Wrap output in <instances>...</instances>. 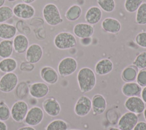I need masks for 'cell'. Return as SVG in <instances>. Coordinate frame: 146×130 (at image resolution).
I'll use <instances>...</instances> for the list:
<instances>
[{
  "label": "cell",
  "instance_id": "6da1fadb",
  "mask_svg": "<svg viewBox=\"0 0 146 130\" xmlns=\"http://www.w3.org/2000/svg\"><path fill=\"white\" fill-rule=\"evenodd\" d=\"M77 80L80 91L82 93H86L91 91L95 87L96 78L91 68L84 67L78 71Z\"/></svg>",
  "mask_w": 146,
  "mask_h": 130
},
{
  "label": "cell",
  "instance_id": "7a4b0ae2",
  "mask_svg": "<svg viewBox=\"0 0 146 130\" xmlns=\"http://www.w3.org/2000/svg\"><path fill=\"white\" fill-rule=\"evenodd\" d=\"M42 15L46 22L52 26H57L63 21L58 7L52 3L44 5L42 10Z\"/></svg>",
  "mask_w": 146,
  "mask_h": 130
},
{
  "label": "cell",
  "instance_id": "3957f363",
  "mask_svg": "<svg viewBox=\"0 0 146 130\" xmlns=\"http://www.w3.org/2000/svg\"><path fill=\"white\" fill-rule=\"evenodd\" d=\"M55 46L59 50H67L74 47L76 44L75 36L69 32L63 31L57 34L54 39Z\"/></svg>",
  "mask_w": 146,
  "mask_h": 130
},
{
  "label": "cell",
  "instance_id": "277c9868",
  "mask_svg": "<svg viewBox=\"0 0 146 130\" xmlns=\"http://www.w3.org/2000/svg\"><path fill=\"white\" fill-rule=\"evenodd\" d=\"M77 67L76 60L74 58L67 56L59 62L58 66V71L60 76L65 77L74 73Z\"/></svg>",
  "mask_w": 146,
  "mask_h": 130
},
{
  "label": "cell",
  "instance_id": "5b68a950",
  "mask_svg": "<svg viewBox=\"0 0 146 130\" xmlns=\"http://www.w3.org/2000/svg\"><path fill=\"white\" fill-rule=\"evenodd\" d=\"M29 111L27 103L23 100H18L15 102L10 109L12 119L16 122L23 121Z\"/></svg>",
  "mask_w": 146,
  "mask_h": 130
},
{
  "label": "cell",
  "instance_id": "8992f818",
  "mask_svg": "<svg viewBox=\"0 0 146 130\" xmlns=\"http://www.w3.org/2000/svg\"><path fill=\"white\" fill-rule=\"evenodd\" d=\"M18 78L14 72L5 73L0 79V91L9 93L13 91L17 86Z\"/></svg>",
  "mask_w": 146,
  "mask_h": 130
},
{
  "label": "cell",
  "instance_id": "52a82bcc",
  "mask_svg": "<svg viewBox=\"0 0 146 130\" xmlns=\"http://www.w3.org/2000/svg\"><path fill=\"white\" fill-rule=\"evenodd\" d=\"M14 15L21 19H29L35 14L34 7L30 4L21 2L17 3L13 8Z\"/></svg>",
  "mask_w": 146,
  "mask_h": 130
},
{
  "label": "cell",
  "instance_id": "ba28073f",
  "mask_svg": "<svg viewBox=\"0 0 146 130\" xmlns=\"http://www.w3.org/2000/svg\"><path fill=\"white\" fill-rule=\"evenodd\" d=\"M44 112L38 106H34L29 109L25 119V122L30 126H36L43 120Z\"/></svg>",
  "mask_w": 146,
  "mask_h": 130
},
{
  "label": "cell",
  "instance_id": "9c48e42d",
  "mask_svg": "<svg viewBox=\"0 0 146 130\" xmlns=\"http://www.w3.org/2000/svg\"><path fill=\"white\" fill-rule=\"evenodd\" d=\"M92 108L91 100L87 96L82 95L80 96L74 107L75 114L80 117L87 116Z\"/></svg>",
  "mask_w": 146,
  "mask_h": 130
},
{
  "label": "cell",
  "instance_id": "30bf717a",
  "mask_svg": "<svg viewBox=\"0 0 146 130\" xmlns=\"http://www.w3.org/2000/svg\"><path fill=\"white\" fill-rule=\"evenodd\" d=\"M137 115L131 112L123 114L119 120L117 125L121 130H132L138 123Z\"/></svg>",
  "mask_w": 146,
  "mask_h": 130
},
{
  "label": "cell",
  "instance_id": "8fae6325",
  "mask_svg": "<svg viewBox=\"0 0 146 130\" xmlns=\"http://www.w3.org/2000/svg\"><path fill=\"white\" fill-rule=\"evenodd\" d=\"M43 56V49L42 47L36 43L30 45L26 51L25 58L27 62L35 64L40 61Z\"/></svg>",
  "mask_w": 146,
  "mask_h": 130
},
{
  "label": "cell",
  "instance_id": "7c38bea8",
  "mask_svg": "<svg viewBox=\"0 0 146 130\" xmlns=\"http://www.w3.org/2000/svg\"><path fill=\"white\" fill-rule=\"evenodd\" d=\"M124 106L129 112L136 114L143 112L145 109L144 102L138 96L128 97L124 103Z\"/></svg>",
  "mask_w": 146,
  "mask_h": 130
},
{
  "label": "cell",
  "instance_id": "4fadbf2b",
  "mask_svg": "<svg viewBox=\"0 0 146 130\" xmlns=\"http://www.w3.org/2000/svg\"><path fill=\"white\" fill-rule=\"evenodd\" d=\"M73 31L75 35L79 38H90L94 32V27L87 23H79L74 26Z\"/></svg>",
  "mask_w": 146,
  "mask_h": 130
},
{
  "label": "cell",
  "instance_id": "5bb4252c",
  "mask_svg": "<svg viewBox=\"0 0 146 130\" xmlns=\"http://www.w3.org/2000/svg\"><path fill=\"white\" fill-rule=\"evenodd\" d=\"M49 92L47 84L43 82H35L31 84L29 87L30 95L35 99H40L45 97Z\"/></svg>",
  "mask_w": 146,
  "mask_h": 130
},
{
  "label": "cell",
  "instance_id": "9a60e30c",
  "mask_svg": "<svg viewBox=\"0 0 146 130\" xmlns=\"http://www.w3.org/2000/svg\"><path fill=\"white\" fill-rule=\"evenodd\" d=\"M42 106L46 113L50 116L55 117L60 112V105L58 101L53 98H49L44 100Z\"/></svg>",
  "mask_w": 146,
  "mask_h": 130
},
{
  "label": "cell",
  "instance_id": "2e32d148",
  "mask_svg": "<svg viewBox=\"0 0 146 130\" xmlns=\"http://www.w3.org/2000/svg\"><path fill=\"white\" fill-rule=\"evenodd\" d=\"M102 18V9L96 6L90 7L86 11L84 16L86 22L90 25L97 24Z\"/></svg>",
  "mask_w": 146,
  "mask_h": 130
},
{
  "label": "cell",
  "instance_id": "e0dca14e",
  "mask_svg": "<svg viewBox=\"0 0 146 130\" xmlns=\"http://www.w3.org/2000/svg\"><path fill=\"white\" fill-rule=\"evenodd\" d=\"M92 109L95 115L102 114L107 108V101L104 97L100 94L95 95L91 100Z\"/></svg>",
  "mask_w": 146,
  "mask_h": 130
},
{
  "label": "cell",
  "instance_id": "ac0fdd59",
  "mask_svg": "<svg viewBox=\"0 0 146 130\" xmlns=\"http://www.w3.org/2000/svg\"><path fill=\"white\" fill-rule=\"evenodd\" d=\"M13 47L14 50L18 54H23L26 51L29 46L27 37L24 34H18L14 37Z\"/></svg>",
  "mask_w": 146,
  "mask_h": 130
},
{
  "label": "cell",
  "instance_id": "d6986e66",
  "mask_svg": "<svg viewBox=\"0 0 146 130\" xmlns=\"http://www.w3.org/2000/svg\"><path fill=\"white\" fill-rule=\"evenodd\" d=\"M102 27L106 32L116 34L120 31L121 25L117 19L112 17H107L103 20Z\"/></svg>",
  "mask_w": 146,
  "mask_h": 130
},
{
  "label": "cell",
  "instance_id": "ffe728a7",
  "mask_svg": "<svg viewBox=\"0 0 146 130\" xmlns=\"http://www.w3.org/2000/svg\"><path fill=\"white\" fill-rule=\"evenodd\" d=\"M40 77L46 83L54 84L58 82V74L56 70L50 66L43 67L40 70Z\"/></svg>",
  "mask_w": 146,
  "mask_h": 130
},
{
  "label": "cell",
  "instance_id": "44dd1931",
  "mask_svg": "<svg viewBox=\"0 0 146 130\" xmlns=\"http://www.w3.org/2000/svg\"><path fill=\"white\" fill-rule=\"evenodd\" d=\"M113 67L112 62L109 59H102L95 66V71L99 75H105L110 73Z\"/></svg>",
  "mask_w": 146,
  "mask_h": 130
},
{
  "label": "cell",
  "instance_id": "7402d4cb",
  "mask_svg": "<svg viewBox=\"0 0 146 130\" xmlns=\"http://www.w3.org/2000/svg\"><path fill=\"white\" fill-rule=\"evenodd\" d=\"M141 87L135 82H126L121 88V92L127 97L137 96L141 92Z\"/></svg>",
  "mask_w": 146,
  "mask_h": 130
},
{
  "label": "cell",
  "instance_id": "603a6c76",
  "mask_svg": "<svg viewBox=\"0 0 146 130\" xmlns=\"http://www.w3.org/2000/svg\"><path fill=\"white\" fill-rule=\"evenodd\" d=\"M17 29L15 26L7 23H0V38L2 39H11L17 34Z\"/></svg>",
  "mask_w": 146,
  "mask_h": 130
},
{
  "label": "cell",
  "instance_id": "cb8c5ba5",
  "mask_svg": "<svg viewBox=\"0 0 146 130\" xmlns=\"http://www.w3.org/2000/svg\"><path fill=\"white\" fill-rule=\"evenodd\" d=\"M14 50L13 42L11 39H2L0 41V58L4 59L11 56Z\"/></svg>",
  "mask_w": 146,
  "mask_h": 130
},
{
  "label": "cell",
  "instance_id": "d4e9b609",
  "mask_svg": "<svg viewBox=\"0 0 146 130\" xmlns=\"http://www.w3.org/2000/svg\"><path fill=\"white\" fill-rule=\"evenodd\" d=\"M17 67V62L13 58H7L0 60V71L4 73L12 72Z\"/></svg>",
  "mask_w": 146,
  "mask_h": 130
},
{
  "label": "cell",
  "instance_id": "484cf974",
  "mask_svg": "<svg viewBox=\"0 0 146 130\" xmlns=\"http://www.w3.org/2000/svg\"><path fill=\"white\" fill-rule=\"evenodd\" d=\"M138 68L135 66H129L125 67L121 73V78L125 82H132L136 79Z\"/></svg>",
  "mask_w": 146,
  "mask_h": 130
},
{
  "label": "cell",
  "instance_id": "4316f807",
  "mask_svg": "<svg viewBox=\"0 0 146 130\" xmlns=\"http://www.w3.org/2000/svg\"><path fill=\"white\" fill-rule=\"evenodd\" d=\"M82 8L78 5L71 6L66 11L65 17L69 21H75L78 19L82 15Z\"/></svg>",
  "mask_w": 146,
  "mask_h": 130
},
{
  "label": "cell",
  "instance_id": "83f0119b",
  "mask_svg": "<svg viewBox=\"0 0 146 130\" xmlns=\"http://www.w3.org/2000/svg\"><path fill=\"white\" fill-rule=\"evenodd\" d=\"M135 21L140 25L146 24V2L143 3L137 10Z\"/></svg>",
  "mask_w": 146,
  "mask_h": 130
},
{
  "label": "cell",
  "instance_id": "f1b7e54d",
  "mask_svg": "<svg viewBox=\"0 0 146 130\" xmlns=\"http://www.w3.org/2000/svg\"><path fill=\"white\" fill-rule=\"evenodd\" d=\"M67 123L61 119H56L51 121L46 127V130H67Z\"/></svg>",
  "mask_w": 146,
  "mask_h": 130
},
{
  "label": "cell",
  "instance_id": "f546056e",
  "mask_svg": "<svg viewBox=\"0 0 146 130\" xmlns=\"http://www.w3.org/2000/svg\"><path fill=\"white\" fill-rule=\"evenodd\" d=\"M100 8L107 13L113 11L116 7L115 0H96Z\"/></svg>",
  "mask_w": 146,
  "mask_h": 130
},
{
  "label": "cell",
  "instance_id": "4dcf8cb0",
  "mask_svg": "<svg viewBox=\"0 0 146 130\" xmlns=\"http://www.w3.org/2000/svg\"><path fill=\"white\" fill-rule=\"evenodd\" d=\"M13 15V9L10 7L4 5L0 7V23L9 20Z\"/></svg>",
  "mask_w": 146,
  "mask_h": 130
},
{
  "label": "cell",
  "instance_id": "1f68e13d",
  "mask_svg": "<svg viewBox=\"0 0 146 130\" xmlns=\"http://www.w3.org/2000/svg\"><path fill=\"white\" fill-rule=\"evenodd\" d=\"M144 0H125L124 8L125 10L130 13L137 11L140 6L143 3Z\"/></svg>",
  "mask_w": 146,
  "mask_h": 130
},
{
  "label": "cell",
  "instance_id": "d6a6232c",
  "mask_svg": "<svg viewBox=\"0 0 146 130\" xmlns=\"http://www.w3.org/2000/svg\"><path fill=\"white\" fill-rule=\"evenodd\" d=\"M132 64L140 70L146 68V51L140 53L136 56Z\"/></svg>",
  "mask_w": 146,
  "mask_h": 130
},
{
  "label": "cell",
  "instance_id": "836d02e7",
  "mask_svg": "<svg viewBox=\"0 0 146 130\" xmlns=\"http://www.w3.org/2000/svg\"><path fill=\"white\" fill-rule=\"evenodd\" d=\"M11 116L10 109L3 100L0 101V120L6 121Z\"/></svg>",
  "mask_w": 146,
  "mask_h": 130
},
{
  "label": "cell",
  "instance_id": "e575fe53",
  "mask_svg": "<svg viewBox=\"0 0 146 130\" xmlns=\"http://www.w3.org/2000/svg\"><path fill=\"white\" fill-rule=\"evenodd\" d=\"M136 80L137 83L141 87L146 86V68L141 69L138 71Z\"/></svg>",
  "mask_w": 146,
  "mask_h": 130
},
{
  "label": "cell",
  "instance_id": "d590c367",
  "mask_svg": "<svg viewBox=\"0 0 146 130\" xmlns=\"http://www.w3.org/2000/svg\"><path fill=\"white\" fill-rule=\"evenodd\" d=\"M135 42L137 45L146 48V32H140L138 33L135 38Z\"/></svg>",
  "mask_w": 146,
  "mask_h": 130
},
{
  "label": "cell",
  "instance_id": "8d00e7d4",
  "mask_svg": "<svg viewBox=\"0 0 146 130\" xmlns=\"http://www.w3.org/2000/svg\"><path fill=\"white\" fill-rule=\"evenodd\" d=\"M34 68V65L28 62H23L20 65V70L24 72H31Z\"/></svg>",
  "mask_w": 146,
  "mask_h": 130
},
{
  "label": "cell",
  "instance_id": "74e56055",
  "mask_svg": "<svg viewBox=\"0 0 146 130\" xmlns=\"http://www.w3.org/2000/svg\"><path fill=\"white\" fill-rule=\"evenodd\" d=\"M132 130H146V123L144 121L138 122Z\"/></svg>",
  "mask_w": 146,
  "mask_h": 130
},
{
  "label": "cell",
  "instance_id": "f35d334b",
  "mask_svg": "<svg viewBox=\"0 0 146 130\" xmlns=\"http://www.w3.org/2000/svg\"><path fill=\"white\" fill-rule=\"evenodd\" d=\"M141 95L142 100H143L144 103H146V86L144 87V88L141 90Z\"/></svg>",
  "mask_w": 146,
  "mask_h": 130
},
{
  "label": "cell",
  "instance_id": "ab89813d",
  "mask_svg": "<svg viewBox=\"0 0 146 130\" xmlns=\"http://www.w3.org/2000/svg\"><path fill=\"white\" fill-rule=\"evenodd\" d=\"M0 130H7V126L5 121L0 120Z\"/></svg>",
  "mask_w": 146,
  "mask_h": 130
},
{
  "label": "cell",
  "instance_id": "60d3db41",
  "mask_svg": "<svg viewBox=\"0 0 146 130\" xmlns=\"http://www.w3.org/2000/svg\"><path fill=\"white\" fill-rule=\"evenodd\" d=\"M17 130H36L34 127L32 126H25V127H22L19 128H18Z\"/></svg>",
  "mask_w": 146,
  "mask_h": 130
},
{
  "label": "cell",
  "instance_id": "b9f144b4",
  "mask_svg": "<svg viewBox=\"0 0 146 130\" xmlns=\"http://www.w3.org/2000/svg\"><path fill=\"white\" fill-rule=\"evenodd\" d=\"M22 1L23 3H27V4H30V3H32L34 2H35L36 0H22Z\"/></svg>",
  "mask_w": 146,
  "mask_h": 130
},
{
  "label": "cell",
  "instance_id": "7bdbcfd3",
  "mask_svg": "<svg viewBox=\"0 0 146 130\" xmlns=\"http://www.w3.org/2000/svg\"><path fill=\"white\" fill-rule=\"evenodd\" d=\"M5 0H0V7L3 6V5L5 4Z\"/></svg>",
  "mask_w": 146,
  "mask_h": 130
},
{
  "label": "cell",
  "instance_id": "ee69618b",
  "mask_svg": "<svg viewBox=\"0 0 146 130\" xmlns=\"http://www.w3.org/2000/svg\"><path fill=\"white\" fill-rule=\"evenodd\" d=\"M108 130H121L119 128H115V127H111L108 129Z\"/></svg>",
  "mask_w": 146,
  "mask_h": 130
},
{
  "label": "cell",
  "instance_id": "f6af8a7d",
  "mask_svg": "<svg viewBox=\"0 0 146 130\" xmlns=\"http://www.w3.org/2000/svg\"><path fill=\"white\" fill-rule=\"evenodd\" d=\"M143 112H144V119H145V120L146 121V108H145Z\"/></svg>",
  "mask_w": 146,
  "mask_h": 130
},
{
  "label": "cell",
  "instance_id": "bcb514c9",
  "mask_svg": "<svg viewBox=\"0 0 146 130\" xmlns=\"http://www.w3.org/2000/svg\"><path fill=\"white\" fill-rule=\"evenodd\" d=\"M7 1H9V2H14V1H15L17 0H7Z\"/></svg>",
  "mask_w": 146,
  "mask_h": 130
},
{
  "label": "cell",
  "instance_id": "7dc6e473",
  "mask_svg": "<svg viewBox=\"0 0 146 130\" xmlns=\"http://www.w3.org/2000/svg\"><path fill=\"white\" fill-rule=\"evenodd\" d=\"M70 130H80V129H70Z\"/></svg>",
  "mask_w": 146,
  "mask_h": 130
}]
</instances>
